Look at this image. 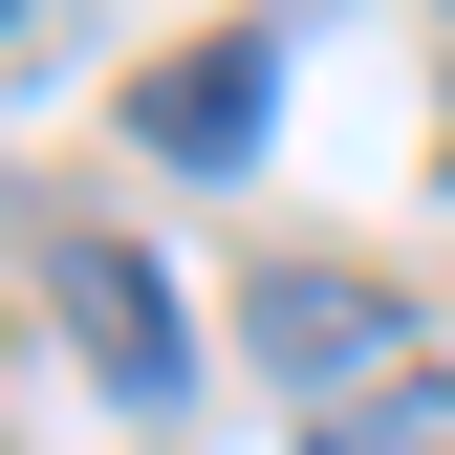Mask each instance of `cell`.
Listing matches in <instances>:
<instances>
[{
    "label": "cell",
    "mask_w": 455,
    "mask_h": 455,
    "mask_svg": "<svg viewBox=\"0 0 455 455\" xmlns=\"http://www.w3.org/2000/svg\"><path fill=\"white\" fill-rule=\"evenodd\" d=\"M260 108H282V87H260V44H239V22L174 44V66H131V131L174 152V174H239V152H260Z\"/></svg>",
    "instance_id": "obj_3"
},
{
    "label": "cell",
    "mask_w": 455,
    "mask_h": 455,
    "mask_svg": "<svg viewBox=\"0 0 455 455\" xmlns=\"http://www.w3.org/2000/svg\"><path fill=\"white\" fill-rule=\"evenodd\" d=\"M44 304H66V347L108 412H174L196 390V325H174V282H152V239H44Z\"/></svg>",
    "instance_id": "obj_2"
},
{
    "label": "cell",
    "mask_w": 455,
    "mask_h": 455,
    "mask_svg": "<svg viewBox=\"0 0 455 455\" xmlns=\"http://www.w3.org/2000/svg\"><path fill=\"white\" fill-rule=\"evenodd\" d=\"M304 455H455V369H390L369 412H325Z\"/></svg>",
    "instance_id": "obj_4"
},
{
    "label": "cell",
    "mask_w": 455,
    "mask_h": 455,
    "mask_svg": "<svg viewBox=\"0 0 455 455\" xmlns=\"http://www.w3.org/2000/svg\"><path fill=\"white\" fill-rule=\"evenodd\" d=\"M239 347H260V390H282L304 434H325V412H369L390 369H434V347H412V304H390V282H347V260H260V282H239Z\"/></svg>",
    "instance_id": "obj_1"
},
{
    "label": "cell",
    "mask_w": 455,
    "mask_h": 455,
    "mask_svg": "<svg viewBox=\"0 0 455 455\" xmlns=\"http://www.w3.org/2000/svg\"><path fill=\"white\" fill-rule=\"evenodd\" d=\"M434 22H455V0H434Z\"/></svg>",
    "instance_id": "obj_5"
}]
</instances>
